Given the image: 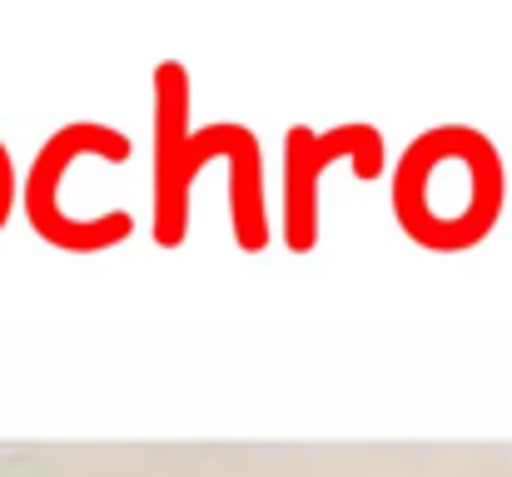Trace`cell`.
I'll use <instances>...</instances> for the list:
<instances>
[{
    "mask_svg": "<svg viewBox=\"0 0 512 477\" xmlns=\"http://www.w3.org/2000/svg\"><path fill=\"white\" fill-rule=\"evenodd\" d=\"M388 209L428 254L478 249L508 209L503 150L473 125H433L413 135L393 159Z\"/></svg>",
    "mask_w": 512,
    "mask_h": 477,
    "instance_id": "obj_1",
    "label": "cell"
},
{
    "mask_svg": "<svg viewBox=\"0 0 512 477\" xmlns=\"http://www.w3.org/2000/svg\"><path fill=\"white\" fill-rule=\"evenodd\" d=\"M135 155L130 135L105 125V120H70L65 130H55L35 159H30V174L20 184V204H25V219L30 229L50 244V249H65V254H100V249H115L135 234V214L125 209L120 219L110 224H85L70 199H65V184H70V169L80 159H105V164H125Z\"/></svg>",
    "mask_w": 512,
    "mask_h": 477,
    "instance_id": "obj_2",
    "label": "cell"
},
{
    "mask_svg": "<svg viewBox=\"0 0 512 477\" xmlns=\"http://www.w3.org/2000/svg\"><path fill=\"white\" fill-rule=\"evenodd\" d=\"M150 115H155L150 120L155 125V145H150V229H155L160 249H179L189 239V194H194L199 174L219 159L229 120L189 125L194 85H189V65H179V60L155 65Z\"/></svg>",
    "mask_w": 512,
    "mask_h": 477,
    "instance_id": "obj_3",
    "label": "cell"
},
{
    "mask_svg": "<svg viewBox=\"0 0 512 477\" xmlns=\"http://www.w3.org/2000/svg\"><path fill=\"white\" fill-rule=\"evenodd\" d=\"M348 164L358 179L388 174V140L368 120H348L329 130L289 125L284 130V179H279V239L289 254H309L319 244L324 214V174Z\"/></svg>",
    "mask_w": 512,
    "mask_h": 477,
    "instance_id": "obj_4",
    "label": "cell"
},
{
    "mask_svg": "<svg viewBox=\"0 0 512 477\" xmlns=\"http://www.w3.org/2000/svg\"><path fill=\"white\" fill-rule=\"evenodd\" d=\"M224 164H229V234L244 254L269 249V184H264V150L259 135L239 120H229L224 140Z\"/></svg>",
    "mask_w": 512,
    "mask_h": 477,
    "instance_id": "obj_5",
    "label": "cell"
},
{
    "mask_svg": "<svg viewBox=\"0 0 512 477\" xmlns=\"http://www.w3.org/2000/svg\"><path fill=\"white\" fill-rule=\"evenodd\" d=\"M20 199V179H15V164H10V150L0 145V229L10 224V209Z\"/></svg>",
    "mask_w": 512,
    "mask_h": 477,
    "instance_id": "obj_6",
    "label": "cell"
}]
</instances>
